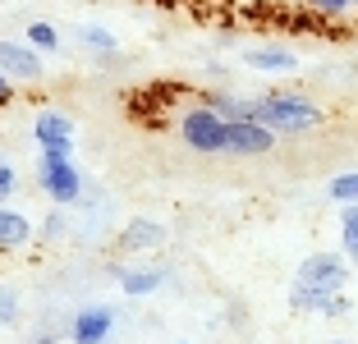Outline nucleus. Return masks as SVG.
Segmentation results:
<instances>
[{
	"mask_svg": "<svg viewBox=\"0 0 358 344\" xmlns=\"http://www.w3.org/2000/svg\"><path fill=\"white\" fill-rule=\"evenodd\" d=\"M10 101H14V83L0 73V106H10Z\"/></svg>",
	"mask_w": 358,
	"mask_h": 344,
	"instance_id": "obj_23",
	"label": "nucleus"
},
{
	"mask_svg": "<svg viewBox=\"0 0 358 344\" xmlns=\"http://www.w3.org/2000/svg\"><path fill=\"white\" fill-rule=\"evenodd\" d=\"M345 252H349V261H358V239H354V243H345Z\"/></svg>",
	"mask_w": 358,
	"mask_h": 344,
	"instance_id": "obj_24",
	"label": "nucleus"
},
{
	"mask_svg": "<svg viewBox=\"0 0 358 344\" xmlns=\"http://www.w3.org/2000/svg\"><path fill=\"white\" fill-rule=\"evenodd\" d=\"M175 344H189V340H175Z\"/></svg>",
	"mask_w": 358,
	"mask_h": 344,
	"instance_id": "obj_28",
	"label": "nucleus"
},
{
	"mask_svg": "<svg viewBox=\"0 0 358 344\" xmlns=\"http://www.w3.org/2000/svg\"><path fill=\"white\" fill-rule=\"evenodd\" d=\"M275 134L257 120H225V157H266Z\"/></svg>",
	"mask_w": 358,
	"mask_h": 344,
	"instance_id": "obj_5",
	"label": "nucleus"
},
{
	"mask_svg": "<svg viewBox=\"0 0 358 344\" xmlns=\"http://www.w3.org/2000/svg\"><path fill=\"white\" fill-rule=\"evenodd\" d=\"M166 285V271L161 266H138V271H120V289L129 299H143V294H157Z\"/></svg>",
	"mask_w": 358,
	"mask_h": 344,
	"instance_id": "obj_12",
	"label": "nucleus"
},
{
	"mask_svg": "<svg viewBox=\"0 0 358 344\" xmlns=\"http://www.w3.org/2000/svg\"><path fill=\"white\" fill-rule=\"evenodd\" d=\"M289 308H294V313L345 317V313H349V299H345V294H322V289H308V285H299V280H294V289H289Z\"/></svg>",
	"mask_w": 358,
	"mask_h": 344,
	"instance_id": "obj_8",
	"label": "nucleus"
},
{
	"mask_svg": "<svg viewBox=\"0 0 358 344\" xmlns=\"http://www.w3.org/2000/svg\"><path fill=\"white\" fill-rule=\"evenodd\" d=\"M275 5H308V0H275Z\"/></svg>",
	"mask_w": 358,
	"mask_h": 344,
	"instance_id": "obj_26",
	"label": "nucleus"
},
{
	"mask_svg": "<svg viewBox=\"0 0 358 344\" xmlns=\"http://www.w3.org/2000/svg\"><path fill=\"white\" fill-rule=\"evenodd\" d=\"M299 285H308V289H322V294H340L349 280V261L340 257V252H313V257L299 261Z\"/></svg>",
	"mask_w": 358,
	"mask_h": 344,
	"instance_id": "obj_4",
	"label": "nucleus"
},
{
	"mask_svg": "<svg viewBox=\"0 0 358 344\" xmlns=\"http://www.w3.org/2000/svg\"><path fill=\"white\" fill-rule=\"evenodd\" d=\"M14 188H19V175L10 161H0V198H14Z\"/></svg>",
	"mask_w": 358,
	"mask_h": 344,
	"instance_id": "obj_21",
	"label": "nucleus"
},
{
	"mask_svg": "<svg viewBox=\"0 0 358 344\" xmlns=\"http://www.w3.org/2000/svg\"><path fill=\"white\" fill-rule=\"evenodd\" d=\"M19 322V294L10 285H0V326H14Z\"/></svg>",
	"mask_w": 358,
	"mask_h": 344,
	"instance_id": "obj_18",
	"label": "nucleus"
},
{
	"mask_svg": "<svg viewBox=\"0 0 358 344\" xmlns=\"http://www.w3.org/2000/svg\"><path fill=\"white\" fill-rule=\"evenodd\" d=\"M32 344H55V335H37V340H32Z\"/></svg>",
	"mask_w": 358,
	"mask_h": 344,
	"instance_id": "obj_25",
	"label": "nucleus"
},
{
	"mask_svg": "<svg viewBox=\"0 0 358 344\" xmlns=\"http://www.w3.org/2000/svg\"><path fill=\"white\" fill-rule=\"evenodd\" d=\"M0 73L10 83H37L42 78V51H32L28 42H0Z\"/></svg>",
	"mask_w": 358,
	"mask_h": 344,
	"instance_id": "obj_6",
	"label": "nucleus"
},
{
	"mask_svg": "<svg viewBox=\"0 0 358 344\" xmlns=\"http://www.w3.org/2000/svg\"><path fill=\"white\" fill-rule=\"evenodd\" d=\"M32 138L37 147H64V152H74V120L60 110H42L32 120Z\"/></svg>",
	"mask_w": 358,
	"mask_h": 344,
	"instance_id": "obj_9",
	"label": "nucleus"
},
{
	"mask_svg": "<svg viewBox=\"0 0 358 344\" xmlns=\"http://www.w3.org/2000/svg\"><path fill=\"white\" fill-rule=\"evenodd\" d=\"M202 106H211L221 120H253V101L248 96H234V92H207Z\"/></svg>",
	"mask_w": 358,
	"mask_h": 344,
	"instance_id": "obj_14",
	"label": "nucleus"
},
{
	"mask_svg": "<svg viewBox=\"0 0 358 344\" xmlns=\"http://www.w3.org/2000/svg\"><path fill=\"white\" fill-rule=\"evenodd\" d=\"M253 120L266 124L271 134H308L322 124V110L299 92H266L253 101Z\"/></svg>",
	"mask_w": 358,
	"mask_h": 344,
	"instance_id": "obj_1",
	"label": "nucleus"
},
{
	"mask_svg": "<svg viewBox=\"0 0 358 344\" xmlns=\"http://www.w3.org/2000/svg\"><path fill=\"white\" fill-rule=\"evenodd\" d=\"M28 46L32 51H60V32L51 28V23H28Z\"/></svg>",
	"mask_w": 358,
	"mask_h": 344,
	"instance_id": "obj_16",
	"label": "nucleus"
},
{
	"mask_svg": "<svg viewBox=\"0 0 358 344\" xmlns=\"http://www.w3.org/2000/svg\"><path fill=\"white\" fill-rule=\"evenodd\" d=\"M327 193H331V202H340V207L358 202V170H349V175H336Z\"/></svg>",
	"mask_w": 358,
	"mask_h": 344,
	"instance_id": "obj_15",
	"label": "nucleus"
},
{
	"mask_svg": "<svg viewBox=\"0 0 358 344\" xmlns=\"http://www.w3.org/2000/svg\"><path fill=\"white\" fill-rule=\"evenodd\" d=\"M78 42L96 46V51H115V37H110L106 28H96V23H83V28H78Z\"/></svg>",
	"mask_w": 358,
	"mask_h": 344,
	"instance_id": "obj_17",
	"label": "nucleus"
},
{
	"mask_svg": "<svg viewBox=\"0 0 358 344\" xmlns=\"http://www.w3.org/2000/svg\"><path fill=\"white\" fill-rule=\"evenodd\" d=\"M60 229H64V220H60V216H46V225H42V239H60Z\"/></svg>",
	"mask_w": 358,
	"mask_h": 344,
	"instance_id": "obj_22",
	"label": "nucleus"
},
{
	"mask_svg": "<svg viewBox=\"0 0 358 344\" xmlns=\"http://www.w3.org/2000/svg\"><path fill=\"white\" fill-rule=\"evenodd\" d=\"M37 179H42V193L51 202H78L83 193V179H78V166L69 161L64 147H42V161H37Z\"/></svg>",
	"mask_w": 358,
	"mask_h": 344,
	"instance_id": "obj_2",
	"label": "nucleus"
},
{
	"mask_svg": "<svg viewBox=\"0 0 358 344\" xmlns=\"http://www.w3.org/2000/svg\"><path fill=\"white\" fill-rule=\"evenodd\" d=\"M340 239H345V243H354V239H358V202L340 207Z\"/></svg>",
	"mask_w": 358,
	"mask_h": 344,
	"instance_id": "obj_19",
	"label": "nucleus"
},
{
	"mask_svg": "<svg viewBox=\"0 0 358 344\" xmlns=\"http://www.w3.org/2000/svg\"><path fill=\"white\" fill-rule=\"evenodd\" d=\"M327 344H349V340H327Z\"/></svg>",
	"mask_w": 358,
	"mask_h": 344,
	"instance_id": "obj_27",
	"label": "nucleus"
},
{
	"mask_svg": "<svg viewBox=\"0 0 358 344\" xmlns=\"http://www.w3.org/2000/svg\"><path fill=\"white\" fill-rule=\"evenodd\" d=\"M308 10L322 14V19H340V14L349 10V0H308Z\"/></svg>",
	"mask_w": 358,
	"mask_h": 344,
	"instance_id": "obj_20",
	"label": "nucleus"
},
{
	"mask_svg": "<svg viewBox=\"0 0 358 344\" xmlns=\"http://www.w3.org/2000/svg\"><path fill=\"white\" fill-rule=\"evenodd\" d=\"M179 138H184L193 152H202V157H225V120L202 101L179 115Z\"/></svg>",
	"mask_w": 358,
	"mask_h": 344,
	"instance_id": "obj_3",
	"label": "nucleus"
},
{
	"mask_svg": "<svg viewBox=\"0 0 358 344\" xmlns=\"http://www.w3.org/2000/svg\"><path fill=\"white\" fill-rule=\"evenodd\" d=\"M120 243H124L129 252H143V248H161L166 243V225H157V220L138 216L124 225V234H120Z\"/></svg>",
	"mask_w": 358,
	"mask_h": 344,
	"instance_id": "obj_10",
	"label": "nucleus"
},
{
	"mask_svg": "<svg viewBox=\"0 0 358 344\" xmlns=\"http://www.w3.org/2000/svg\"><path fill=\"white\" fill-rule=\"evenodd\" d=\"M243 64L262 69V73H289V69H299V55L280 51V46H257V51H243Z\"/></svg>",
	"mask_w": 358,
	"mask_h": 344,
	"instance_id": "obj_11",
	"label": "nucleus"
},
{
	"mask_svg": "<svg viewBox=\"0 0 358 344\" xmlns=\"http://www.w3.org/2000/svg\"><path fill=\"white\" fill-rule=\"evenodd\" d=\"M110 331H115V308L96 303V308H83V313L74 317L69 340H74V344H106V340H110Z\"/></svg>",
	"mask_w": 358,
	"mask_h": 344,
	"instance_id": "obj_7",
	"label": "nucleus"
},
{
	"mask_svg": "<svg viewBox=\"0 0 358 344\" xmlns=\"http://www.w3.org/2000/svg\"><path fill=\"white\" fill-rule=\"evenodd\" d=\"M349 5H358V0H349Z\"/></svg>",
	"mask_w": 358,
	"mask_h": 344,
	"instance_id": "obj_29",
	"label": "nucleus"
},
{
	"mask_svg": "<svg viewBox=\"0 0 358 344\" xmlns=\"http://www.w3.org/2000/svg\"><path fill=\"white\" fill-rule=\"evenodd\" d=\"M28 239H32V220L23 211L0 207V248H23Z\"/></svg>",
	"mask_w": 358,
	"mask_h": 344,
	"instance_id": "obj_13",
	"label": "nucleus"
}]
</instances>
